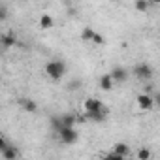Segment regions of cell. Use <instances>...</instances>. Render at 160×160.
Masks as SVG:
<instances>
[{"mask_svg":"<svg viewBox=\"0 0 160 160\" xmlns=\"http://www.w3.org/2000/svg\"><path fill=\"white\" fill-rule=\"evenodd\" d=\"M136 106H138L139 111H151L152 108H156L154 106V96L151 92H139L136 96Z\"/></svg>","mask_w":160,"mask_h":160,"instance_id":"3957f363","label":"cell"},{"mask_svg":"<svg viewBox=\"0 0 160 160\" xmlns=\"http://www.w3.org/2000/svg\"><path fill=\"white\" fill-rule=\"evenodd\" d=\"M15 43H17V36L13 32H4L2 34V45H4V49H10Z\"/></svg>","mask_w":160,"mask_h":160,"instance_id":"7c38bea8","label":"cell"},{"mask_svg":"<svg viewBox=\"0 0 160 160\" xmlns=\"http://www.w3.org/2000/svg\"><path fill=\"white\" fill-rule=\"evenodd\" d=\"M151 6H160V0H149Z\"/></svg>","mask_w":160,"mask_h":160,"instance_id":"ffe728a7","label":"cell"},{"mask_svg":"<svg viewBox=\"0 0 160 160\" xmlns=\"http://www.w3.org/2000/svg\"><path fill=\"white\" fill-rule=\"evenodd\" d=\"M111 75H113V79H115V83H124L126 79H128V70L122 68V66H117V68H113Z\"/></svg>","mask_w":160,"mask_h":160,"instance_id":"52a82bcc","label":"cell"},{"mask_svg":"<svg viewBox=\"0 0 160 160\" xmlns=\"http://www.w3.org/2000/svg\"><path fill=\"white\" fill-rule=\"evenodd\" d=\"M0 156H2L4 160H15L19 156V151L15 149V145H8L4 151H0Z\"/></svg>","mask_w":160,"mask_h":160,"instance_id":"30bf717a","label":"cell"},{"mask_svg":"<svg viewBox=\"0 0 160 160\" xmlns=\"http://www.w3.org/2000/svg\"><path fill=\"white\" fill-rule=\"evenodd\" d=\"M94 34H96V30H94V28L85 27V28H83V32H81V40H83V42H91V43H92Z\"/></svg>","mask_w":160,"mask_h":160,"instance_id":"9a60e30c","label":"cell"},{"mask_svg":"<svg viewBox=\"0 0 160 160\" xmlns=\"http://www.w3.org/2000/svg\"><path fill=\"white\" fill-rule=\"evenodd\" d=\"M134 8H136V12H139V13H145V12L151 8V2H149V0H136V2H134Z\"/></svg>","mask_w":160,"mask_h":160,"instance_id":"5bb4252c","label":"cell"},{"mask_svg":"<svg viewBox=\"0 0 160 160\" xmlns=\"http://www.w3.org/2000/svg\"><path fill=\"white\" fill-rule=\"evenodd\" d=\"M108 115H109V109H108V108H102V109H96V111H85L87 121H94V122H102V121H106Z\"/></svg>","mask_w":160,"mask_h":160,"instance_id":"5b68a950","label":"cell"},{"mask_svg":"<svg viewBox=\"0 0 160 160\" xmlns=\"http://www.w3.org/2000/svg\"><path fill=\"white\" fill-rule=\"evenodd\" d=\"M92 43H94V45H106V38H104L100 32H96L94 38H92Z\"/></svg>","mask_w":160,"mask_h":160,"instance_id":"e0dca14e","label":"cell"},{"mask_svg":"<svg viewBox=\"0 0 160 160\" xmlns=\"http://www.w3.org/2000/svg\"><path fill=\"white\" fill-rule=\"evenodd\" d=\"M43 72L49 79H53V81H58V79L64 77L66 73V62L64 60H49L45 66H43Z\"/></svg>","mask_w":160,"mask_h":160,"instance_id":"6da1fadb","label":"cell"},{"mask_svg":"<svg viewBox=\"0 0 160 160\" xmlns=\"http://www.w3.org/2000/svg\"><path fill=\"white\" fill-rule=\"evenodd\" d=\"M8 145H10V143L6 141V138H0V151H4V149H6Z\"/></svg>","mask_w":160,"mask_h":160,"instance_id":"ac0fdd59","label":"cell"},{"mask_svg":"<svg viewBox=\"0 0 160 160\" xmlns=\"http://www.w3.org/2000/svg\"><path fill=\"white\" fill-rule=\"evenodd\" d=\"M134 75H136L138 79H141V81H149V79H152L154 72H152V68H151L149 64L141 62V64H136V66H134Z\"/></svg>","mask_w":160,"mask_h":160,"instance_id":"277c9868","label":"cell"},{"mask_svg":"<svg viewBox=\"0 0 160 160\" xmlns=\"http://www.w3.org/2000/svg\"><path fill=\"white\" fill-rule=\"evenodd\" d=\"M113 151L121 156V158H126V156H130V147L126 145V143H115L113 145Z\"/></svg>","mask_w":160,"mask_h":160,"instance_id":"4fadbf2b","label":"cell"},{"mask_svg":"<svg viewBox=\"0 0 160 160\" xmlns=\"http://www.w3.org/2000/svg\"><path fill=\"white\" fill-rule=\"evenodd\" d=\"M53 25H55V19H53L51 15H47V13H43V15L40 17V21H38V27H40L42 30H49V28H53Z\"/></svg>","mask_w":160,"mask_h":160,"instance_id":"8fae6325","label":"cell"},{"mask_svg":"<svg viewBox=\"0 0 160 160\" xmlns=\"http://www.w3.org/2000/svg\"><path fill=\"white\" fill-rule=\"evenodd\" d=\"M151 156H152V152H151L149 149H145V147H141V149L136 151V158H138V160H147V158H151Z\"/></svg>","mask_w":160,"mask_h":160,"instance_id":"2e32d148","label":"cell"},{"mask_svg":"<svg viewBox=\"0 0 160 160\" xmlns=\"http://www.w3.org/2000/svg\"><path fill=\"white\" fill-rule=\"evenodd\" d=\"M98 85H100V89H102V91H106V92H108V91H111L117 83H115V79H113V75H111V73H104V75L100 77Z\"/></svg>","mask_w":160,"mask_h":160,"instance_id":"8992f818","label":"cell"},{"mask_svg":"<svg viewBox=\"0 0 160 160\" xmlns=\"http://www.w3.org/2000/svg\"><path fill=\"white\" fill-rule=\"evenodd\" d=\"M57 134H58L60 143H64V145H72V143H75L77 138H79L75 126H60V128L57 130Z\"/></svg>","mask_w":160,"mask_h":160,"instance_id":"7a4b0ae2","label":"cell"},{"mask_svg":"<svg viewBox=\"0 0 160 160\" xmlns=\"http://www.w3.org/2000/svg\"><path fill=\"white\" fill-rule=\"evenodd\" d=\"M102 108H106V106L98 98H87L83 102V111H96V109H102Z\"/></svg>","mask_w":160,"mask_h":160,"instance_id":"ba28073f","label":"cell"},{"mask_svg":"<svg viewBox=\"0 0 160 160\" xmlns=\"http://www.w3.org/2000/svg\"><path fill=\"white\" fill-rule=\"evenodd\" d=\"M19 106H21V109L27 111V113H36V111H38V104H36L34 100H30V98H21V100H19Z\"/></svg>","mask_w":160,"mask_h":160,"instance_id":"9c48e42d","label":"cell"},{"mask_svg":"<svg viewBox=\"0 0 160 160\" xmlns=\"http://www.w3.org/2000/svg\"><path fill=\"white\" fill-rule=\"evenodd\" d=\"M152 96H154V106L160 108V92H156V94H152Z\"/></svg>","mask_w":160,"mask_h":160,"instance_id":"d6986e66","label":"cell"}]
</instances>
